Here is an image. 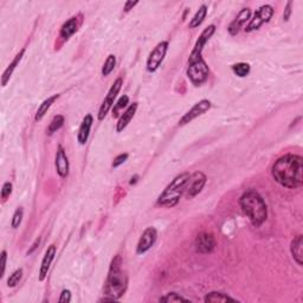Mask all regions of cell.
<instances>
[{
  "label": "cell",
  "instance_id": "32",
  "mask_svg": "<svg viewBox=\"0 0 303 303\" xmlns=\"http://www.w3.org/2000/svg\"><path fill=\"white\" fill-rule=\"evenodd\" d=\"M12 189H13V185H12V182L9 181H6L4 185H2V188H1V199L2 200H6L9 195L12 194Z\"/></svg>",
  "mask_w": 303,
  "mask_h": 303
},
{
  "label": "cell",
  "instance_id": "37",
  "mask_svg": "<svg viewBox=\"0 0 303 303\" xmlns=\"http://www.w3.org/2000/svg\"><path fill=\"white\" fill-rule=\"evenodd\" d=\"M139 4V1H131V0H129V1H126V4H125V12H129L131 11V9H133V7H134V6H137Z\"/></svg>",
  "mask_w": 303,
  "mask_h": 303
},
{
  "label": "cell",
  "instance_id": "39",
  "mask_svg": "<svg viewBox=\"0 0 303 303\" xmlns=\"http://www.w3.org/2000/svg\"><path fill=\"white\" fill-rule=\"evenodd\" d=\"M138 179H139V178H138V175H135V176H134V178H132V179H131V182H129V184H131V185H133V184H135V182H137V181H138Z\"/></svg>",
  "mask_w": 303,
  "mask_h": 303
},
{
  "label": "cell",
  "instance_id": "29",
  "mask_svg": "<svg viewBox=\"0 0 303 303\" xmlns=\"http://www.w3.org/2000/svg\"><path fill=\"white\" fill-rule=\"evenodd\" d=\"M21 277H23V269L21 268H19L15 271L12 273V275H9L8 280H7V287L8 288H14L17 284L20 282Z\"/></svg>",
  "mask_w": 303,
  "mask_h": 303
},
{
  "label": "cell",
  "instance_id": "22",
  "mask_svg": "<svg viewBox=\"0 0 303 303\" xmlns=\"http://www.w3.org/2000/svg\"><path fill=\"white\" fill-rule=\"evenodd\" d=\"M58 97H59V95H53V96L49 97V99H46L45 101H43L42 104L39 106V108L37 109L36 116H34V120H36L37 122L42 121L44 116H45V114L47 113V110L51 108V106L55 103V101L58 99Z\"/></svg>",
  "mask_w": 303,
  "mask_h": 303
},
{
  "label": "cell",
  "instance_id": "33",
  "mask_svg": "<svg viewBox=\"0 0 303 303\" xmlns=\"http://www.w3.org/2000/svg\"><path fill=\"white\" fill-rule=\"evenodd\" d=\"M128 156H129V154H128V153H122V154H119V155L116 156L115 159H114V161H113V163H112L113 168H118V167L121 166L122 163H125L126 161H127Z\"/></svg>",
  "mask_w": 303,
  "mask_h": 303
},
{
  "label": "cell",
  "instance_id": "8",
  "mask_svg": "<svg viewBox=\"0 0 303 303\" xmlns=\"http://www.w3.org/2000/svg\"><path fill=\"white\" fill-rule=\"evenodd\" d=\"M167 50H168V42H161L154 47L147 58L146 69L148 72H155L159 69L161 63L165 59Z\"/></svg>",
  "mask_w": 303,
  "mask_h": 303
},
{
  "label": "cell",
  "instance_id": "5",
  "mask_svg": "<svg viewBox=\"0 0 303 303\" xmlns=\"http://www.w3.org/2000/svg\"><path fill=\"white\" fill-rule=\"evenodd\" d=\"M186 74H187L188 80L191 81V83L194 87H200L201 84H204L207 81L208 75H210V69H208L203 57H200V58L195 59L194 62L188 63Z\"/></svg>",
  "mask_w": 303,
  "mask_h": 303
},
{
  "label": "cell",
  "instance_id": "17",
  "mask_svg": "<svg viewBox=\"0 0 303 303\" xmlns=\"http://www.w3.org/2000/svg\"><path fill=\"white\" fill-rule=\"evenodd\" d=\"M93 123H94V118L91 114H87V115L83 118V120H82V123L80 128H78V133H77V141L81 146H84V145L88 142V139H89L90 135V129L93 127Z\"/></svg>",
  "mask_w": 303,
  "mask_h": 303
},
{
  "label": "cell",
  "instance_id": "25",
  "mask_svg": "<svg viewBox=\"0 0 303 303\" xmlns=\"http://www.w3.org/2000/svg\"><path fill=\"white\" fill-rule=\"evenodd\" d=\"M65 119L63 115H56L53 116V119L51 120V122H50L49 127H47V134L52 135L53 133H56L57 131H59L63 126H64Z\"/></svg>",
  "mask_w": 303,
  "mask_h": 303
},
{
  "label": "cell",
  "instance_id": "27",
  "mask_svg": "<svg viewBox=\"0 0 303 303\" xmlns=\"http://www.w3.org/2000/svg\"><path fill=\"white\" fill-rule=\"evenodd\" d=\"M232 71L233 74L238 76V77H246L249 74H250V65L248 63H237V64L232 65Z\"/></svg>",
  "mask_w": 303,
  "mask_h": 303
},
{
  "label": "cell",
  "instance_id": "38",
  "mask_svg": "<svg viewBox=\"0 0 303 303\" xmlns=\"http://www.w3.org/2000/svg\"><path fill=\"white\" fill-rule=\"evenodd\" d=\"M40 241H42V239H40V238H37V239H36V241H34V243H33V244H32V245H31V248H30V249H28V250H27V252H26V254H27V255H31V254H32V252H33L34 250H36V249L38 248V246H39V244H40Z\"/></svg>",
  "mask_w": 303,
  "mask_h": 303
},
{
  "label": "cell",
  "instance_id": "11",
  "mask_svg": "<svg viewBox=\"0 0 303 303\" xmlns=\"http://www.w3.org/2000/svg\"><path fill=\"white\" fill-rule=\"evenodd\" d=\"M207 181V176L205 173L197 170L193 174H191L188 180L187 187H186V194L188 198H194L203 191Z\"/></svg>",
  "mask_w": 303,
  "mask_h": 303
},
{
  "label": "cell",
  "instance_id": "35",
  "mask_svg": "<svg viewBox=\"0 0 303 303\" xmlns=\"http://www.w3.org/2000/svg\"><path fill=\"white\" fill-rule=\"evenodd\" d=\"M71 301V292L69 289H63L59 296L58 302L59 303H69Z\"/></svg>",
  "mask_w": 303,
  "mask_h": 303
},
{
  "label": "cell",
  "instance_id": "14",
  "mask_svg": "<svg viewBox=\"0 0 303 303\" xmlns=\"http://www.w3.org/2000/svg\"><path fill=\"white\" fill-rule=\"evenodd\" d=\"M55 166L57 174L61 178H66L69 175V169H70V165H69V159L66 156V153L64 148L62 146H58L56 152V157H55Z\"/></svg>",
  "mask_w": 303,
  "mask_h": 303
},
{
  "label": "cell",
  "instance_id": "36",
  "mask_svg": "<svg viewBox=\"0 0 303 303\" xmlns=\"http://www.w3.org/2000/svg\"><path fill=\"white\" fill-rule=\"evenodd\" d=\"M292 1H288L286 5V9H284V13H283V20L284 21H288L290 15H292Z\"/></svg>",
  "mask_w": 303,
  "mask_h": 303
},
{
  "label": "cell",
  "instance_id": "26",
  "mask_svg": "<svg viewBox=\"0 0 303 303\" xmlns=\"http://www.w3.org/2000/svg\"><path fill=\"white\" fill-rule=\"evenodd\" d=\"M128 104H129V97L127 95H123V96L120 97L118 100V102L116 104H114L113 107V116L114 118H119L120 115H121V113L125 108H128Z\"/></svg>",
  "mask_w": 303,
  "mask_h": 303
},
{
  "label": "cell",
  "instance_id": "34",
  "mask_svg": "<svg viewBox=\"0 0 303 303\" xmlns=\"http://www.w3.org/2000/svg\"><path fill=\"white\" fill-rule=\"evenodd\" d=\"M6 262H7V251L2 250L1 255H0V268H1V271H0V277H4L5 270H6Z\"/></svg>",
  "mask_w": 303,
  "mask_h": 303
},
{
  "label": "cell",
  "instance_id": "18",
  "mask_svg": "<svg viewBox=\"0 0 303 303\" xmlns=\"http://www.w3.org/2000/svg\"><path fill=\"white\" fill-rule=\"evenodd\" d=\"M139 104L137 102L132 103L131 106H128V108H126L123 114H121V116L119 118V121L116 123V132L120 133L122 132L123 129L127 128V126L131 123L133 118L135 116V113H137Z\"/></svg>",
  "mask_w": 303,
  "mask_h": 303
},
{
  "label": "cell",
  "instance_id": "30",
  "mask_svg": "<svg viewBox=\"0 0 303 303\" xmlns=\"http://www.w3.org/2000/svg\"><path fill=\"white\" fill-rule=\"evenodd\" d=\"M159 301L169 303V302H188L189 300L182 298L181 295H179V294L176 293H168L166 294L165 296H162V298H160Z\"/></svg>",
  "mask_w": 303,
  "mask_h": 303
},
{
  "label": "cell",
  "instance_id": "10",
  "mask_svg": "<svg viewBox=\"0 0 303 303\" xmlns=\"http://www.w3.org/2000/svg\"><path fill=\"white\" fill-rule=\"evenodd\" d=\"M211 106H212V103H211L210 100L204 99L199 101L198 103H195L194 106L179 120V126H185L187 125V123L192 122L193 120L199 118L200 115H203V114L208 112V110L211 109Z\"/></svg>",
  "mask_w": 303,
  "mask_h": 303
},
{
  "label": "cell",
  "instance_id": "21",
  "mask_svg": "<svg viewBox=\"0 0 303 303\" xmlns=\"http://www.w3.org/2000/svg\"><path fill=\"white\" fill-rule=\"evenodd\" d=\"M77 30H78L77 18L72 17L70 19H68V20H66L65 23L62 25L61 32H59V34H61V37L63 38V39L68 40L69 38H70L71 36H74V34L77 32Z\"/></svg>",
  "mask_w": 303,
  "mask_h": 303
},
{
  "label": "cell",
  "instance_id": "23",
  "mask_svg": "<svg viewBox=\"0 0 303 303\" xmlns=\"http://www.w3.org/2000/svg\"><path fill=\"white\" fill-rule=\"evenodd\" d=\"M204 301L206 303H208V302H227V301L236 302L237 300L231 298V296H229L225 293L211 292V293L206 294V296L204 298Z\"/></svg>",
  "mask_w": 303,
  "mask_h": 303
},
{
  "label": "cell",
  "instance_id": "6",
  "mask_svg": "<svg viewBox=\"0 0 303 303\" xmlns=\"http://www.w3.org/2000/svg\"><path fill=\"white\" fill-rule=\"evenodd\" d=\"M274 15V7L271 5L261 6L257 11L255 12L254 17L250 18L248 25L245 26V32H252V31L258 30L262 25L269 23L270 19Z\"/></svg>",
  "mask_w": 303,
  "mask_h": 303
},
{
  "label": "cell",
  "instance_id": "3",
  "mask_svg": "<svg viewBox=\"0 0 303 303\" xmlns=\"http://www.w3.org/2000/svg\"><path fill=\"white\" fill-rule=\"evenodd\" d=\"M239 206L252 225L260 227L268 217V207L262 195L255 189H249L239 198Z\"/></svg>",
  "mask_w": 303,
  "mask_h": 303
},
{
  "label": "cell",
  "instance_id": "19",
  "mask_svg": "<svg viewBox=\"0 0 303 303\" xmlns=\"http://www.w3.org/2000/svg\"><path fill=\"white\" fill-rule=\"evenodd\" d=\"M290 252L294 261L298 263L300 267L303 265V237L302 235H299L294 237V239L290 243Z\"/></svg>",
  "mask_w": 303,
  "mask_h": 303
},
{
  "label": "cell",
  "instance_id": "13",
  "mask_svg": "<svg viewBox=\"0 0 303 303\" xmlns=\"http://www.w3.org/2000/svg\"><path fill=\"white\" fill-rule=\"evenodd\" d=\"M194 248L198 254H211L216 248V239L212 233H199L194 241Z\"/></svg>",
  "mask_w": 303,
  "mask_h": 303
},
{
  "label": "cell",
  "instance_id": "7",
  "mask_svg": "<svg viewBox=\"0 0 303 303\" xmlns=\"http://www.w3.org/2000/svg\"><path fill=\"white\" fill-rule=\"evenodd\" d=\"M122 85H123V80L121 77H119L118 80L114 82L112 87H110V89L108 91V94H107L106 99L103 100L102 104H101L99 114H97V119H99L100 121H102V120L107 116V114H108L109 110L113 108L114 102H115L116 96H118L120 90H121Z\"/></svg>",
  "mask_w": 303,
  "mask_h": 303
},
{
  "label": "cell",
  "instance_id": "4",
  "mask_svg": "<svg viewBox=\"0 0 303 303\" xmlns=\"http://www.w3.org/2000/svg\"><path fill=\"white\" fill-rule=\"evenodd\" d=\"M188 172L181 173V174L176 175L172 181L169 182L168 186L163 189V192L157 198L156 204L161 207H174L178 205L181 195L186 192L188 180H189Z\"/></svg>",
  "mask_w": 303,
  "mask_h": 303
},
{
  "label": "cell",
  "instance_id": "31",
  "mask_svg": "<svg viewBox=\"0 0 303 303\" xmlns=\"http://www.w3.org/2000/svg\"><path fill=\"white\" fill-rule=\"evenodd\" d=\"M23 217H24V208L18 207L17 210L14 211L13 217H12V220H11L12 229H18V227L20 226L21 222H23Z\"/></svg>",
  "mask_w": 303,
  "mask_h": 303
},
{
  "label": "cell",
  "instance_id": "12",
  "mask_svg": "<svg viewBox=\"0 0 303 303\" xmlns=\"http://www.w3.org/2000/svg\"><path fill=\"white\" fill-rule=\"evenodd\" d=\"M157 239V231L154 227H147L139 239L138 245H137V254L142 255L146 254L148 250H151L152 246L155 244Z\"/></svg>",
  "mask_w": 303,
  "mask_h": 303
},
{
  "label": "cell",
  "instance_id": "20",
  "mask_svg": "<svg viewBox=\"0 0 303 303\" xmlns=\"http://www.w3.org/2000/svg\"><path fill=\"white\" fill-rule=\"evenodd\" d=\"M24 53H25V49H21L20 51H19L17 53V55L14 56L13 61L9 63L7 68L5 69L4 74H2V76H1V84H2V87H6V85H7L9 78H11L12 75H13L15 68H17V66L19 65V63H20L21 59H23Z\"/></svg>",
  "mask_w": 303,
  "mask_h": 303
},
{
  "label": "cell",
  "instance_id": "2",
  "mask_svg": "<svg viewBox=\"0 0 303 303\" xmlns=\"http://www.w3.org/2000/svg\"><path fill=\"white\" fill-rule=\"evenodd\" d=\"M128 288L127 274L122 270V257L116 255L110 263L108 276L104 283L103 295L110 298L113 301H118L125 295Z\"/></svg>",
  "mask_w": 303,
  "mask_h": 303
},
{
  "label": "cell",
  "instance_id": "24",
  "mask_svg": "<svg viewBox=\"0 0 303 303\" xmlns=\"http://www.w3.org/2000/svg\"><path fill=\"white\" fill-rule=\"evenodd\" d=\"M207 14V6L206 5H201L200 7L197 12H195V14L193 15V18L191 19V21H189L188 26L189 28H195L199 27L201 24H203V21L205 20V18H206Z\"/></svg>",
  "mask_w": 303,
  "mask_h": 303
},
{
  "label": "cell",
  "instance_id": "1",
  "mask_svg": "<svg viewBox=\"0 0 303 303\" xmlns=\"http://www.w3.org/2000/svg\"><path fill=\"white\" fill-rule=\"evenodd\" d=\"M271 175L277 184L289 189L302 187L303 159L295 154H286L275 161Z\"/></svg>",
  "mask_w": 303,
  "mask_h": 303
},
{
  "label": "cell",
  "instance_id": "28",
  "mask_svg": "<svg viewBox=\"0 0 303 303\" xmlns=\"http://www.w3.org/2000/svg\"><path fill=\"white\" fill-rule=\"evenodd\" d=\"M115 65H116V57L114 55H109L107 57L106 62H104V64L102 66V76L107 77V76L112 74L114 69H115Z\"/></svg>",
  "mask_w": 303,
  "mask_h": 303
},
{
  "label": "cell",
  "instance_id": "15",
  "mask_svg": "<svg viewBox=\"0 0 303 303\" xmlns=\"http://www.w3.org/2000/svg\"><path fill=\"white\" fill-rule=\"evenodd\" d=\"M250 17H251V9L249 7L243 8L242 11L237 14V17L233 19L232 23L229 25V27H227L229 33L231 34V36H236V34H238L239 31H241V28L244 26V24L246 23V21L250 20Z\"/></svg>",
  "mask_w": 303,
  "mask_h": 303
},
{
  "label": "cell",
  "instance_id": "16",
  "mask_svg": "<svg viewBox=\"0 0 303 303\" xmlns=\"http://www.w3.org/2000/svg\"><path fill=\"white\" fill-rule=\"evenodd\" d=\"M55 256H56V245L51 244L49 248L46 249L45 255H44V257L42 260V264H40L39 276H38V279H39L40 282L45 281L47 273H49V270H50V267H51L52 261L55 260Z\"/></svg>",
  "mask_w": 303,
  "mask_h": 303
},
{
  "label": "cell",
  "instance_id": "9",
  "mask_svg": "<svg viewBox=\"0 0 303 303\" xmlns=\"http://www.w3.org/2000/svg\"><path fill=\"white\" fill-rule=\"evenodd\" d=\"M214 32H216V25H208L206 28H204V31L201 32L200 36H199L198 40L195 42V45L193 47V50H192L191 55H189L188 58V63L194 62L195 59L200 58L201 57V52H203L204 46L206 45V43L210 40V38L213 36Z\"/></svg>",
  "mask_w": 303,
  "mask_h": 303
}]
</instances>
